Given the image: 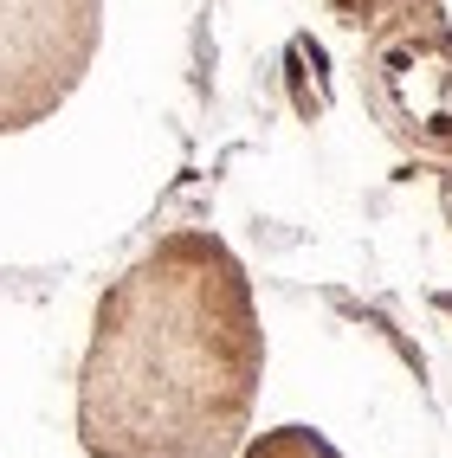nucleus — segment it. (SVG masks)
Masks as SVG:
<instances>
[{
    "label": "nucleus",
    "mask_w": 452,
    "mask_h": 458,
    "mask_svg": "<svg viewBox=\"0 0 452 458\" xmlns=\"http://www.w3.org/2000/svg\"><path fill=\"white\" fill-rule=\"evenodd\" d=\"M265 381V329L246 265L220 233L156 239L98 297L78 369L90 458H233Z\"/></svg>",
    "instance_id": "obj_1"
},
{
    "label": "nucleus",
    "mask_w": 452,
    "mask_h": 458,
    "mask_svg": "<svg viewBox=\"0 0 452 458\" xmlns=\"http://www.w3.org/2000/svg\"><path fill=\"white\" fill-rule=\"evenodd\" d=\"M104 0H0V136L46 123L84 84Z\"/></svg>",
    "instance_id": "obj_2"
},
{
    "label": "nucleus",
    "mask_w": 452,
    "mask_h": 458,
    "mask_svg": "<svg viewBox=\"0 0 452 458\" xmlns=\"http://www.w3.org/2000/svg\"><path fill=\"white\" fill-rule=\"evenodd\" d=\"M246 458H337V445L311 433V426H271V433H259L246 445Z\"/></svg>",
    "instance_id": "obj_3"
}]
</instances>
